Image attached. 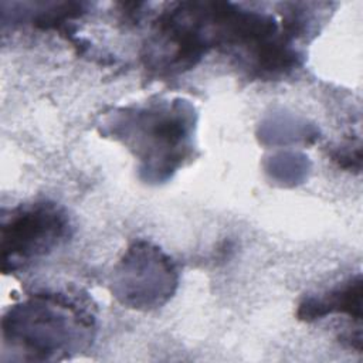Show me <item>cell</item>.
Listing matches in <instances>:
<instances>
[{
    "instance_id": "4",
    "label": "cell",
    "mask_w": 363,
    "mask_h": 363,
    "mask_svg": "<svg viewBox=\"0 0 363 363\" xmlns=\"http://www.w3.org/2000/svg\"><path fill=\"white\" fill-rule=\"evenodd\" d=\"M177 285V271L159 248L135 242L115 269L112 291L123 303L135 309H150L164 303Z\"/></svg>"
},
{
    "instance_id": "1",
    "label": "cell",
    "mask_w": 363,
    "mask_h": 363,
    "mask_svg": "<svg viewBox=\"0 0 363 363\" xmlns=\"http://www.w3.org/2000/svg\"><path fill=\"white\" fill-rule=\"evenodd\" d=\"M3 347L17 360H60L81 352L94 337V315L65 294H34L3 318Z\"/></svg>"
},
{
    "instance_id": "5",
    "label": "cell",
    "mask_w": 363,
    "mask_h": 363,
    "mask_svg": "<svg viewBox=\"0 0 363 363\" xmlns=\"http://www.w3.org/2000/svg\"><path fill=\"white\" fill-rule=\"evenodd\" d=\"M347 313L360 320L362 318V279H349L342 286L319 298H308L299 305L298 316L303 320L319 319L328 313Z\"/></svg>"
},
{
    "instance_id": "3",
    "label": "cell",
    "mask_w": 363,
    "mask_h": 363,
    "mask_svg": "<svg viewBox=\"0 0 363 363\" xmlns=\"http://www.w3.org/2000/svg\"><path fill=\"white\" fill-rule=\"evenodd\" d=\"M71 233L67 213L54 201L24 203L1 216V269L16 272L58 248Z\"/></svg>"
},
{
    "instance_id": "2",
    "label": "cell",
    "mask_w": 363,
    "mask_h": 363,
    "mask_svg": "<svg viewBox=\"0 0 363 363\" xmlns=\"http://www.w3.org/2000/svg\"><path fill=\"white\" fill-rule=\"evenodd\" d=\"M106 125L142 160L147 179L169 177L190 156L193 109L184 102L122 109Z\"/></svg>"
}]
</instances>
